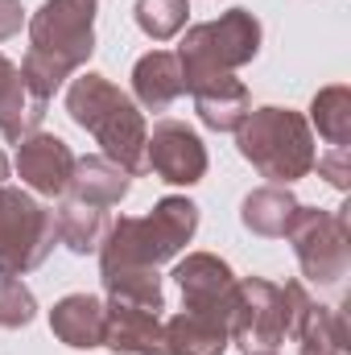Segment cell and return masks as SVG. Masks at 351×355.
Here are the masks:
<instances>
[{"instance_id": "cell-1", "label": "cell", "mask_w": 351, "mask_h": 355, "mask_svg": "<svg viewBox=\"0 0 351 355\" xmlns=\"http://www.w3.org/2000/svg\"><path fill=\"white\" fill-rule=\"evenodd\" d=\"M95 0H46L29 17V50L21 58V75L37 99L62 87L95 54Z\"/></svg>"}, {"instance_id": "cell-2", "label": "cell", "mask_w": 351, "mask_h": 355, "mask_svg": "<svg viewBox=\"0 0 351 355\" xmlns=\"http://www.w3.org/2000/svg\"><path fill=\"white\" fill-rule=\"evenodd\" d=\"M67 112L79 128H87L95 137V145L103 149L108 162H116L128 174L145 170V141H149L145 112L108 75H95V71L79 75L67 91Z\"/></svg>"}, {"instance_id": "cell-3", "label": "cell", "mask_w": 351, "mask_h": 355, "mask_svg": "<svg viewBox=\"0 0 351 355\" xmlns=\"http://www.w3.org/2000/svg\"><path fill=\"white\" fill-rule=\"evenodd\" d=\"M236 149L240 157L268 178L273 186H293L298 178H306L314 170V132L310 120L293 107H252L240 128H236Z\"/></svg>"}, {"instance_id": "cell-4", "label": "cell", "mask_w": 351, "mask_h": 355, "mask_svg": "<svg viewBox=\"0 0 351 355\" xmlns=\"http://www.w3.org/2000/svg\"><path fill=\"white\" fill-rule=\"evenodd\" d=\"M310 306V293L302 281L273 285L264 277H236L232 289V314H228V335L244 355L277 352L285 339H293L302 314Z\"/></svg>"}, {"instance_id": "cell-5", "label": "cell", "mask_w": 351, "mask_h": 355, "mask_svg": "<svg viewBox=\"0 0 351 355\" xmlns=\"http://www.w3.org/2000/svg\"><path fill=\"white\" fill-rule=\"evenodd\" d=\"M198 232V207L190 198L166 194L149 215H120L103 244H99V265H166L190 244Z\"/></svg>"}, {"instance_id": "cell-6", "label": "cell", "mask_w": 351, "mask_h": 355, "mask_svg": "<svg viewBox=\"0 0 351 355\" xmlns=\"http://www.w3.org/2000/svg\"><path fill=\"white\" fill-rule=\"evenodd\" d=\"M261 54V21L248 8H228L215 21L190 25L178 46L182 67V91L207 75H236Z\"/></svg>"}, {"instance_id": "cell-7", "label": "cell", "mask_w": 351, "mask_h": 355, "mask_svg": "<svg viewBox=\"0 0 351 355\" xmlns=\"http://www.w3.org/2000/svg\"><path fill=\"white\" fill-rule=\"evenodd\" d=\"M58 244L54 211L21 186H0V277H21L46 265Z\"/></svg>"}, {"instance_id": "cell-8", "label": "cell", "mask_w": 351, "mask_h": 355, "mask_svg": "<svg viewBox=\"0 0 351 355\" xmlns=\"http://www.w3.org/2000/svg\"><path fill=\"white\" fill-rule=\"evenodd\" d=\"M285 240L293 244V257L314 285H339L351 268V227L348 207L323 211V207H298Z\"/></svg>"}, {"instance_id": "cell-9", "label": "cell", "mask_w": 351, "mask_h": 355, "mask_svg": "<svg viewBox=\"0 0 351 355\" xmlns=\"http://www.w3.org/2000/svg\"><path fill=\"white\" fill-rule=\"evenodd\" d=\"M145 170L170 182V186H194L207 174V145L198 141V132L182 120H162L153 124L149 141H145Z\"/></svg>"}, {"instance_id": "cell-10", "label": "cell", "mask_w": 351, "mask_h": 355, "mask_svg": "<svg viewBox=\"0 0 351 355\" xmlns=\"http://www.w3.org/2000/svg\"><path fill=\"white\" fill-rule=\"evenodd\" d=\"M174 281L182 289V310L228 322L232 314V289H236V272L228 261L211 257V252H190L186 261H178Z\"/></svg>"}, {"instance_id": "cell-11", "label": "cell", "mask_w": 351, "mask_h": 355, "mask_svg": "<svg viewBox=\"0 0 351 355\" xmlns=\"http://www.w3.org/2000/svg\"><path fill=\"white\" fill-rule=\"evenodd\" d=\"M75 153L62 137L54 132H29L17 141V174L21 186H29L33 194H46V198H62L71 174H75Z\"/></svg>"}, {"instance_id": "cell-12", "label": "cell", "mask_w": 351, "mask_h": 355, "mask_svg": "<svg viewBox=\"0 0 351 355\" xmlns=\"http://www.w3.org/2000/svg\"><path fill=\"white\" fill-rule=\"evenodd\" d=\"M103 347L116 355H166L162 314L112 302L103 314Z\"/></svg>"}, {"instance_id": "cell-13", "label": "cell", "mask_w": 351, "mask_h": 355, "mask_svg": "<svg viewBox=\"0 0 351 355\" xmlns=\"http://www.w3.org/2000/svg\"><path fill=\"white\" fill-rule=\"evenodd\" d=\"M186 91L194 95L198 120H203L207 128H215V132H236L240 120L252 112L248 87H244L236 75H207V79H194Z\"/></svg>"}, {"instance_id": "cell-14", "label": "cell", "mask_w": 351, "mask_h": 355, "mask_svg": "<svg viewBox=\"0 0 351 355\" xmlns=\"http://www.w3.org/2000/svg\"><path fill=\"white\" fill-rule=\"evenodd\" d=\"M46 107H50V103L29 91L21 67L0 54V132H4L8 141H21V137L37 132L42 120H46Z\"/></svg>"}, {"instance_id": "cell-15", "label": "cell", "mask_w": 351, "mask_h": 355, "mask_svg": "<svg viewBox=\"0 0 351 355\" xmlns=\"http://www.w3.org/2000/svg\"><path fill=\"white\" fill-rule=\"evenodd\" d=\"M103 314L108 306L95 293H67L50 310V331L58 343L75 352H91V347H103Z\"/></svg>"}, {"instance_id": "cell-16", "label": "cell", "mask_w": 351, "mask_h": 355, "mask_svg": "<svg viewBox=\"0 0 351 355\" xmlns=\"http://www.w3.org/2000/svg\"><path fill=\"white\" fill-rule=\"evenodd\" d=\"M132 95L145 112H166L182 95V67L174 50H149L132 67Z\"/></svg>"}, {"instance_id": "cell-17", "label": "cell", "mask_w": 351, "mask_h": 355, "mask_svg": "<svg viewBox=\"0 0 351 355\" xmlns=\"http://www.w3.org/2000/svg\"><path fill=\"white\" fill-rule=\"evenodd\" d=\"M54 227H58V244H67L75 257H87V252H99L112 219H108V207L83 202L75 194H62L58 211H54Z\"/></svg>"}, {"instance_id": "cell-18", "label": "cell", "mask_w": 351, "mask_h": 355, "mask_svg": "<svg viewBox=\"0 0 351 355\" xmlns=\"http://www.w3.org/2000/svg\"><path fill=\"white\" fill-rule=\"evenodd\" d=\"M298 198L289 186H261L252 190L244 202H240V223L252 232V236H264V240H285L293 215H298Z\"/></svg>"}, {"instance_id": "cell-19", "label": "cell", "mask_w": 351, "mask_h": 355, "mask_svg": "<svg viewBox=\"0 0 351 355\" xmlns=\"http://www.w3.org/2000/svg\"><path fill=\"white\" fill-rule=\"evenodd\" d=\"M128 190H132V174L120 170L116 162H108L103 153L79 157L75 174H71V186H67V194H75L83 202H95V207H116Z\"/></svg>"}, {"instance_id": "cell-20", "label": "cell", "mask_w": 351, "mask_h": 355, "mask_svg": "<svg viewBox=\"0 0 351 355\" xmlns=\"http://www.w3.org/2000/svg\"><path fill=\"white\" fill-rule=\"evenodd\" d=\"M162 331H166V355H223L232 347L228 322H215V318H203L190 310L166 318Z\"/></svg>"}, {"instance_id": "cell-21", "label": "cell", "mask_w": 351, "mask_h": 355, "mask_svg": "<svg viewBox=\"0 0 351 355\" xmlns=\"http://www.w3.org/2000/svg\"><path fill=\"white\" fill-rule=\"evenodd\" d=\"M99 277H103V289L112 302H124V306H141V310H157L166 306L162 297V277L157 268L149 265H99Z\"/></svg>"}, {"instance_id": "cell-22", "label": "cell", "mask_w": 351, "mask_h": 355, "mask_svg": "<svg viewBox=\"0 0 351 355\" xmlns=\"http://www.w3.org/2000/svg\"><path fill=\"white\" fill-rule=\"evenodd\" d=\"M302 355H351L348 352V318L335 306H318L310 302L298 331H293Z\"/></svg>"}, {"instance_id": "cell-23", "label": "cell", "mask_w": 351, "mask_h": 355, "mask_svg": "<svg viewBox=\"0 0 351 355\" xmlns=\"http://www.w3.org/2000/svg\"><path fill=\"white\" fill-rule=\"evenodd\" d=\"M310 124L318 128V137L331 149H348L351 145V87L348 83H331L310 99Z\"/></svg>"}, {"instance_id": "cell-24", "label": "cell", "mask_w": 351, "mask_h": 355, "mask_svg": "<svg viewBox=\"0 0 351 355\" xmlns=\"http://www.w3.org/2000/svg\"><path fill=\"white\" fill-rule=\"evenodd\" d=\"M137 29L153 42H170L186 29L190 21V4L186 0H137Z\"/></svg>"}, {"instance_id": "cell-25", "label": "cell", "mask_w": 351, "mask_h": 355, "mask_svg": "<svg viewBox=\"0 0 351 355\" xmlns=\"http://www.w3.org/2000/svg\"><path fill=\"white\" fill-rule=\"evenodd\" d=\"M37 318V302L29 293L25 281L17 277H0V327L4 331H21Z\"/></svg>"}, {"instance_id": "cell-26", "label": "cell", "mask_w": 351, "mask_h": 355, "mask_svg": "<svg viewBox=\"0 0 351 355\" xmlns=\"http://www.w3.org/2000/svg\"><path fill=\"white\" fill-rule=\"evenodd\" d=\"M314 170H318V178H327L335 190H348V178H351V157H348V149H331V153L314 157Z\"/></svg>"}, {"instance_id": "cell-27", "label": "cell", "mask_w": 351, "mask_h": 355, "mask_svg": "<svg viewBox=\"0 0 351 355\" xmlns=\"http://www.w3.org/2000/svg\"><path fill=\"white\" fill-rule=\"evenodd\" d=\"M21 25H25V8H21V0H0V42L17 37Z\"/></svg>"}, {"instance_id": "cell-28", "label": "cell", "mask_w": 351, "mask_h": 355, "mask_svg": "<svg viewBox=\"0 0 351 355\" xmlns=\"http://www.w3.org/2000/svg\"><path fill=\"white\" fill-rule=\"evenodd\" d=\"M4 182H8V157L0 153V186H4Z\"/></svg>"}, {"instance_id": "cell-29", "label": "cell", "mask_w": 351, "mask_h": 355, "mask_svg": "<svg viewBox=\"0 0 351 355\" xmlns=\"http://www.w3.org/2000/svg\"><path fill=\"white\" fill-rule=\"evenodd\" d=\"M257 355H281V352H257Z\"/></svg>"}]
</instances>
